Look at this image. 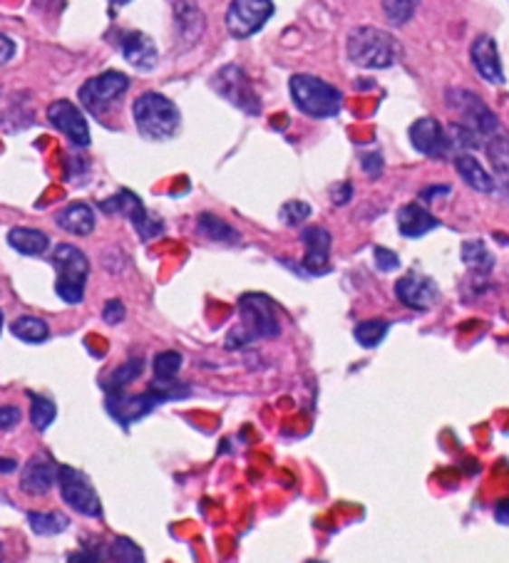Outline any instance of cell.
I'll use <instances>...</instances> for the list:
<instances>
[{
    "instance_id": "cell-1",
    "label": "cell",
    "mask_w": 509,
    "mask_h": 563,
    "mask_svg": "<svg viewBox=\"0 0 509 563\" xmlns=\"http://www.w3.org/2000/svg\"><path fill=\"white\" fill-rule=\"evenodd\" d=\"M348 58L363 70H388L400 62L403 45L388 30L360 25L348 35Z\"/></svg>"
},
{
    "instance_id": "cell-2",
    "label": "cell",
    "mask_w": 509,
    "mask_h": 563,
    "mask_svg": "<svg viewBox=\"0 0 509 563\" xmlns=\"http://www.w3.org/2000/svg\"><path fill=\"white\" fill-rule=\"evenodd\" d=\"M241 328H234L226 338V348L254 343V340H269L279 338L281 325L276 315V303L264 293H246L239 298Z\"/></svg>"
},
{
    "instance_id": "cell-3",
    "label": "cell",
    "mask_w": 509,
    "mask_h": 563,
    "mask_svg": "<svg viewBox=\"0 0 509 563\" xmlns=\"http://www.w3.org/2000/svg\"><path fill=\"white\" fill-rule=\"evenodd\" d=\"M132 119H135L139 134L152 142L172 139L179 129V122H182L177 105L159 92H145V95L137 97L135 105H132Z\"/></svg>"
},
{
    "instance_id": "cell-4",
    "label": "cell",
    "mask_w": 509,
    "mask_h": 563,
    "mask_svg": "<svg viewBox=\"0 0 509 563\" xmlns=\"http://www.w3.org/2000/svg\"><path fill=\"white\" fill-rule=\"evenodd\" d=\"M291 100L303 115L313 119H328L336 117L343 107V95L341 90L333 87L326 80L313 75H293L289 80Z\"/></svg>"
},
{
    "instance_id": "cell-5",
    "label": "cell",
    "mask_w": 509,
    "mask_h": 563,
    "mask_svg": "<svg viewBox=\"0 0 509 563\" xmlns=\"http://www.w3.org/2000/svg\"><path fill=\"white\" fill-rule=\"evenodd\" d=\"M53 266L58 271L55 293L70 306L82 303L85 301L87 276H90V261H87L85 253L72 243H60L53 253Z\"/></svg>"
},
{
    "instance_id": "cell-6",
    "label": "cell",
    "mask_w": 509,
    "mask_h": 563,
    "mask_svg": "<svg viewBox=\"0 0 509 563\" xmlns=\"http://www.w3.org/2000/svg\"><path fill=\"white\" fill-rule=\"evenodd\" d=\"M130 90V77L117 70H107L102 75L90 77L85 85L80 87V105L85 107L90 115H105L110 107L120 102V97Z\"/></svg>"
},
{
    "instance_id": "cell-7",
    "label": "cell",
    "mask_w": 509,
    "mask_h": 563,
    "mask_svg": "<svg viewBox=\"0 0 509 563\" xmlns=\"http://www.w3.org/2000/svg\"><path fill=\"white\" fill-rule=\"evenodd\" d=\"M187 392H174V390H147L142 395H125L122 390H110L107 392V410L115 417L122 427H130L135 420H142L145 415L162 405L164 400H172V397H182Z\"/></svg>"
},
{
    "instance_id": "cell-8",
    "label": "cell",
    "mask_w": 509,
    "mask_h": 563,
    "mask_svg": "<svg viewBox=\"0 0 509 563\" xmlns=\"http://www.w3.org/2000/svg\"><path fill=\"white\" fill-rule=\"evenodd\" d=\"M58 487L62 501L75 509L77 514L100 519L102 516V501L97 497L92 482L72 467H58Z\"/></svg>"
},
{
    "instance_id": "cell-9",
    "label": "cell",
    "mask_w": 509,
    "mask_h": 563,
    "mask_svg": "<svg viewBox=\"0 0 509 563\" xmlns=\"http://www.w3.org/2000/svg\"><path fill=\"white\" fill-rule=\"evenodd\" d=\"M271 15H274L271 0H231L226 10V30L231 33V38L246 40L256 35Z\"/></svg>"
},
{
    "instance_id": "cell-10",
    "label": "cell",
    "mask_w": 509,
    "mask_h": 563,
    "mask_svg": "<svg viewBox=\"0 0 509 563\" xmlns=\"http://www.w3.org/2000/svg\"><path fill=\"white\" fill-rule=\"evenodd\" d=\"M447 105H450L452 110H457L462 115V122L467 127H472L485 142L490 139L492 134H497L502 129L500 119L495 117V112H492L490 107L485 105L475 92H467V90H450V92H447Z\"/></svg>"
},
{
    "instance_id": "cell-11",
    "label": "cell",
    "mask_w": 509,
    "mask_h": 563,
    "mask_svg": "<svg viewBox=\"0 0 509 563\" xmlns=\"http://www.w3.org/2000/svg\"><path fill=\"white\" fill-rule=\"evenodd\" d=\"M214 90L219 92L224 100H229L231 105H236L244 110L246 115H259L261 102L254 87H251L249 77L244 75V70L236 65L221 67L216 77H214Z\"/></svg>"
},
{
    "instance_id": "cell-12",
    "label": "cell",
    "mask_w": 509,
    "mask_h": 563,
    "mask_svg": "<svg viewBox=\"0 0 509 563\" xmlns=\"http://www.w3.org/2000/svg\"><path fill=\"white\" fill-rule=\"evenodd\" d=\"M48 119L50 125L60 134H65L75 147H90V127H87L85 115L70 100H55L48 107Z\"/></svg>"
},
{
    "instance_id": "cell-13",
    "label": "cell",
    "mask_w": 509,
    "mask_h": 563,
    "mask_svg": "<svg viewBox=\"0 0 509 563\" xmlns=\"http://www.w3.org/2000/svg\"><path fill=\"white\" fill-rule=\"evenodd\" d=\"M410 144L415 149L430 159H442L450 154V137H447V129L433 119V117H423L418 119L413 127H410Z\"/></svg>"
},
{
    "instance_id": "cell-14",
    "label": "cell",
    "mask_w": 509,
    "mask_h": 563,
    "mask_svg": "<svg viewBox=\"0 0 509 563\" xmlns=\"http://www.w3.org/2000/svg\"><path fill=\"white\" fill-rule=\"evenodd\" d=\"M395 296L403 306L413 308V310H430L440 301V288L435 286L433 278L413 273V276H403L395 283Z\"/></svg>"
},
{
    "instance_id": "cell-15",
    "label": "cell",
    "mask_w": 509,
    "mask_h": 563,
    "mask_svg": "<svg viewBox=\"0 0 509 563\" xmlns=\"http://www.w3.org/2000/svg\"><path fill=\"white\" fill-rule=\"evenodd\" d=\"M55 482H58V464L48 454H35L28 459L20 474V489L30 497H45Z\"/></svg>"
},
{
    "instance_id": "cell-16",
    "label": "cell",
    "mask_w": 509,
    "mask_h": 563,
    "mask_svg": "<svg viewBox=\"0 0 509 563\" xmlns=\"http://www.w3.org/2000/svg\"><path fill=\"white\" fill-rule=\"evenodd\" d=\"M470 58L482 80H487L490 85H504V70H502L500 50H497V43H495L492 35L475 38L470 48Z\"/></svg>"
},
{
    "instance_id": "cell-17",
    "label": "cell",
    "mask_w": 509,
    "mask_h": 563,
    "mask_svg": "<svg viewBox=\"0 0 509 563\" xmlns=\"http://www.w3.org/2000/svg\"><path fill=\"white\" fill-rule=\"evenodd\" d=\"M301 241L306 246V256H303V268L313 276H323L331 266V234L321 226H308L301 234Z\"/></svg>"
},
{
    "instance_id": "cell-18",
    "label": "cell",
    "mask_w": 509,
    "mask_h": 563,
    "mask_svg": "<svg viewBox=\"0 0 509 563\" xmlns=\"http://www.w3.org/2000/svg\"><path fill=\"white\" fill-rule=\"evenodd\" d=\"M122 55L132 67L137 70H154L157 62H159V52H157V45L154 40L145 33H127L122 38Z\"/></svg>"
},
{
    "instance_id": "cell-19",
    "label": "cell",
    "mask_w": 509,
    "mask_h": 563,
    "mask_svg": "<svg viewBox=\"0 0 509 563\" xmlns=\"http://www.w3.org/2000/svg\"><path fill=\"white\" fill-rule=\"evenodd\" d=\"M398 229L405 239H423L425 234L440 229V221L418 204H405L403 209L398 211Z\"/></svg>"
},
{
    "instance_id": "cell-20",
    "label": "cell",
    "mask_w": 509,
    "mask_h": 563,
    "mask_svg": "<svg viewBox=\"0 0 509 563\" xmlns=\"http://www.w3.org/2000/svg\"><path fill=\"white\" fill-rule=\"evenodd\" d=\"M55 224L62 231L75 234V236H90L95 231V214H92V206H87L82 201H75V204H70L62 211H58Z\"/></svg>"
},
{
    "instance_id": "cell-21",
    "label": "cell",
    "mask_w": 509,
    "mask_h": 563,
    "mask_svg": "<svg viewBox=\"0 0 509 563\" xmlns=\"http://www.w3.org/2000/svg\"><path fill=\"white\" fill-rule=\"evenodd\" d=\"M174 23H177L182 40H187V45L199 43L204 33V15L192 0H177L174 3Z\"/></svg>"
},
{
    "instance_id": "cell-22",
    "label": "cell",
    "mask_w": 509,
    "mask_h": 563,
    "mask_svg": "<svg viewBox=\"0 0 509 563\" xmlns=\"http://www.w3.org/2000/svg\"><path fill=\"white\" fill-rule=\"evenodd\" d=\"M455 169L457 174L462 177V182L467 184L470 189L480 191V194H490L495 191V179H492V174L485 172V167H482L472 154H457L455 157Z\"/></svg>"
},
{
    "instance_id": "cell-23",
    "label": "cell",
    "mask_w": 509,
    "mask_h": 563,
    "mask_svg": "<svg viewBox=\"0 0 509 563\" xmlns=\"http://www.w3.org/2000/svg\"><path fill=\"white\" fill-rule=\"evenodd\" d=\"M8 243L10 249H15L23 256H43L50 246L48 234H43L40 229H25V226H18V229L8 231Z\"/></svg>"
},
{
    "instance_id": "cell-24",
    "label": "cell",
    "mask_w": 509,
    "mask_h": 563,
    "mask_svg": "<svg viewBox=\"0 0 509 563\" xmlns=\"http://www.w3.org/2000/svg\"><path fill=\"white\" fill-rule=\"evenodd\" d=\"M10 333L15 335L23 343H45L50 338V328L43 318L35 315H23L18 320H13L10 325Z\"/></svg>"
},
{
    "instance_id": "cell-25",
    "label": "cell",
    "mask_w": 509,
    "mask_h": 563,
    "mask_svg": "<svg viewBox=\"0 0 509 563\" xmlns=\"http://www.w3.org/2000/svg\"><path fill=\"white\" fill-rule=\"evenodd\" d=\"M197 226H199V231H202L206 239L221 241V243H236L239 241V231L234 229L231 224H226L224 219H219L216 214H209V211L199 214Z\"/></svg>"
},
{
    "instance_id": "cell-26",
    "label": "cell",
    "mask_w": 509,
    "mask_h": 563,
    "mask_svg": "<svg viewBox=\"0 0 509 563\" xmlns=\"http://www.w3.org/2000/svg\"><path fill=\"white\" fill-rule=\"evenodd\" d=\"M28 524L33 526V531L40 536H55L68 531L70 519L60 511H30Z\"/></svg>"
},
{
    "instance_id": "cell-27",
    "label": "cell",
    "mask_w": 509,
    "mask_h": 563,
    "mask_svg": "<svg viewBox=\"0 0 509 563\" xmlns=\"http://www.w3.org/2000/svg\"><path fill=\"white\" fill-rule=\"evenodd\" d=\"M485 149L490 154L492 169L497 172V177L509 179V137L504 132L492 134L490 139L485 142Z\"/></svg>"
},
{
    "instance_id": "cell-28",
    "label": "cell",
    "mask_w": 509,
    "mask_h": 563,
    "mask_svg": "<svg viewBox=\"0 0 509 563\" xmlns=\"http://www.w3.org/2000/svg\"><path fill=\"white\" fill-rule=\"evenodd\" d=\"M30 397V422L38 432H45L55 422V415H58V407L55 402L43 397V395H35V392H28Z\"/></svg>"
},
{
    "instance_id": "cell-29",
    "label": "cell",
    "mask_w": 509,
    "mask_h": 563,
    "mask_svg": "<svg viewBox=\"0 0 509 563\" xmlns=\"http://www.w3.org/2000/svg\"><path fill=\"white\" fill-rule=\"evenodd\" d=\"M462 261L470 268H475V271H482V273H487L495 266V256L485 246V241L480 239H472L462 243Z\"/></svg>"
},
{
    "instance_id": "cell-30",
    "label": "cell",
    "mask_w": 509,
    "mask_h": 563,
    "mask_svg": "<svg viewBox=\"0 0 509 563\" xmlns=\"http://www.w3.org/2000/svg\"><path fill=\"white\" fill-rule=\"evenodd\" d=\"M139 206H142L139 196L127 189L117 191L115 196H110V199H105L100 204V209L105 211V214H110V216H125V219H130Z\"/></svg>"
},
{
    "instance_id": "cell-31",
    "label": "cell",
    "mask_w": 509,
    "mask_h": 563,
    "mask_svg": "<svg viewBox=\"0 0 509 563\" xmlns=\"http://www.w3.org/2000/svg\"><path fill=\"white\" fill-rule=\"evenodd\" d=\"M388 330H390V323H388V320H380V318H375V320H363V323H358L353 335H356L358 345H363V348H375V345L383 343Z\"/></svg>"
},
{
    "instance_id": "cell-32",
    "label": "cell",
    "mask_w": 509,
    "mask_h": 563,
    "mask_svg": "<svg viewBox=\"0 0 509 563\" xmlns=\"http://www.w3.org/2000/svg\"><path fill=\"white\" fill-rule=\"evenodd\" d=\"M184 358L182 353H174V350H167V353H159L154 358V377L159 385H172L177 373H179V367H182Z\"/></svg>"
},
{
    "instance_id": "cell-33",
    "label": "cell",
    "mask_w": 509,
    "mask_h": 563,
    "mask_svg": "<svg viewBox=\"0 0 509 563\" xmlns=\"http://www.w3.org/2000/svg\"><path fill=\"white\" fill-rule=\"evenodd\" d=\"M130 224L135 226V231L139 234V239L145 241H152L157 239V236H162V231H164V224L159 219H152L149 214H147L145 209V204L139 206V209L130 216Z\"/></svg>"
},
{
    "instance_id": "cell-34",
    "label": "cell",
    "mask_w": 509,
    "mask_h": 563,
    "mask_svg": "<svg viewBox=\"0 0 509 563\" xmlns=\"http://www.w3.org/2000/svg\"><path fill=\"white\" fill-rule=\"evenodd\" d=\"M418 5L420 0H383V13L393 25H405L415 15Z\"/></svg>"
},
{
    "instance_id": "cell-35",
    "label": "cell",
    "mask_w": 509,
    "mask_h": 563,
    "mask_svg": "<svg viewBox=\"0 0 509 563\" xmlns=\"http://www.w3.org/2000/svg\"><path fill=\"white\" fill-rule=\"evenodd\" d=\"M110 554L107 558H112V561H125V563H137V561H145V554H142V549L135 544V541H130L125 536H120L115 539L110 549H107Z\"/></svg>"
},
{
    "instance_id": "cell-36",
    "label": "cell",
    "mask_w": 509,
    "mask_h": 563,
    "mask_svg": "<svg viewBox=\"0 0 509 563\" xmlns=\"http://www.w3.org/2000/svg\"><path fill=\"white\" fill-rule=\"evenodd\" d=\"M142 375V360L132 358L125 365H120L117 370H112V382H107V392L110 390H122L130 382H135Z\"/></svg>"
},
{
    "instance_id": "cell-37",
    "label": "cell",
    "mask_w": 509,
    "mask_h": 563,
    "mask_svg": "<svg viewBox=\"0 0 509 563\" xmlns=\"http://www.w3.org/2000/svg\"><path fill=\"white\" fill-rule=\"evenodd\" d=\"M281 221L286 224V226H301L303 221L311 216V206H308L306 201H286L283 206H281Z\"/></svg>"
},
{
    "instance_id": "cell-38",
    "label": "cell",
    "mask_w": 509,
    "mask_h": 563,
    "mask_svg": "<svg viewBox=\"0 0 509 563\" xmlns=\"http://www.w3.org/2000/svg\"><path fill=\"white\" fill-rule=\"evenodd\" d=\"M373 258H375V266H378V271H383V273H390V271H395V268H400V258L395 256L393 251L383 249V246H375Z\"/></svg>"
},
{
    "instance_id": "cell-39",
    "label": "cell",
    "mask_w": 509,
    "mask_h": 563,
    "mask_svg": "<svg viewBox=\"0 0 509 563\" xmlns=\"http://www.w3.org/2000/svg\"><path fill=\"white\" fill-rule=\"evenodd\" d=\"M125 315H127L125 303H122V301H117V298L107 301L105 308H102V320H105L107 325L122 323V320H125Z\"/></svg>"
},
{
    "instance_id": "cell-40",
    "label": "cell",
    "mask_w": 509,
    "mask_h": 563,
    "mask_svg": "<svg viewBox=\"0 0 509 563\" xmlns=\"http://www.w3.org/2000/svg\"><path fill=\"white\" fill-rule=\"evenodd\" d=\"M360 164H363V172L370 177V179H378L380 174H383V157L380 154H365L363 159H360Z\"/></svg>"
},
{
    "instance_id": "cell-41",
    "label": "cell",
    "mask_w": 509,
    "mask_h": 563,
    "mask_svg": "<svg viewBox=\"0 0 509 563\" xmlns=\"http://www.w3.org/2000/svg\"><path fill=\"white\" fill-rule=\"evenodd\" d=\"M20 417H23V415H20L18 407H13V405L0 407V430H13V427H18Z\"/></svg>"
},
{
    "instance_id": "cell-42",
    "label": "cell",
    "mask_w": 509,
    "mask_h": 563,
    "mask_svg": "<svg viewBox=\"0 0 509 563\" xmlns=\"http://www.w3.org/2000/svg\"><path fill=\"white\" fill-rule=\"evenodd\" d=\"M351 196H353V184L351 182L338 184V186H333V194H331V199H333V204H338V206L348 204V201H351Z\"/></svg>"
},
{
    "instance_id": "cell-43",
    "label": "cell",
    "mask_w": 509,
    "mask_h": 563,
    "mask_svg": "<svg viewBox=\"0 0 509 563\" xmlns=\"http://www.w3.org/2000/svg\"><path fill=\"white\" fill-rule=\"evenodd\" d=\"M13 55H15V43H13L8 35H3V33H0V65L10 62Z\"/></svg>"
},
{
    "instance_id": "cell-44",
    "label": "cell",
    "mask_w": 509,
    "mask_h": 563,
    "mask_svg": "<svg viewBox=\"0 0 509 563\" xmlns=\"http://www.w3.org/2000/svg\"><path fill=\"white\" fill-rule=\"evenodd\" d=\"M495 519L500 521V524H509V499L500 501V504L495 506Z\"/></svg>"
},
{
    "instance_id": "cell-45",
    "label": "cell",
    "mask_w": 509,
    "mask_h": 563,
    "mask_svg": "<svg viewBox=\"0 0 509 563\" xmlns=\"http://www.w3.org/2000/svg\"><path fill=\"white\" fill-rule=\"evenodd\" d=\"M442 194H450V186H427V189H423V196L425 201H433L435 196H442Z\"/></svg>"
},
{
    "instance_id": "cell-46",
    "label": "cell",
    "mask_w": 509,
    "mask_h": 563,
    "mask_svg": "<svg viewBox=\"0 0 509 563\" xmlns=\"http://www.w3.org/2000/svg\"><path fill=\"white\" fill-rule=\"evenodd\" d=\"M68 561H102V556H97V554H72V556H68Z\"/></svg>"
},
{
    "instance_id": "cell-47",
    "label": "cell",
    "mask_w": 509,
    "mask_h": 563,
    "mask_svg": "<svg viewBox=\"0 0 509 563\" xmlns=\"http://www.w3.org/2000/svg\"><path fill=\"white\" fill-rule=\"evenodd\" d=\"M15 467H18V464H15L13 459H0V472H3V474H10V472H15Z\"/></svg>"
},
{
    "instance_id": "cell-48",
    "label": "cell",
    "mask_w": 509,
    "mask_h": 563,
    "mask_svg": "<svg viewBox=\"0 0 509 563\" xmlns=\"http://www.w3.org/2000/svg\"><path fill=\"white\" fill-rule=\"evenodd\" d=\"M112 3H115V5H127L130 0H112Z\"/></svg>"
},
{
    "instance_id": "cell-49",
    "label": "cell",
    "mask_w": 509,
    "mask_h": 563,
    "mask_svg": "<svg viewBox=\"0 0 509 563\" xmlns=\"http://www.w3.org/2000/svg\"><path fill=\"white\" fill-rule=\"evenodd\" d=\"M0 330H3V310H0Z\"/></svg>"
},
{
    "instance_id": "cell-50",
    "label": "cell",
    "mask_w": 509,
    "mask_h": 563,
    "mask_svg": "<svg viewBox=\"0 0 509 563\" xmlns=\"http://www.w3.org/2000/svg\"><path fill=\"white\" fill-rule=\"evenodd\" d=\"M0 551H3V546H0ZM0 558H3V554H0Z\"/></svg>"
}]
</instances>
